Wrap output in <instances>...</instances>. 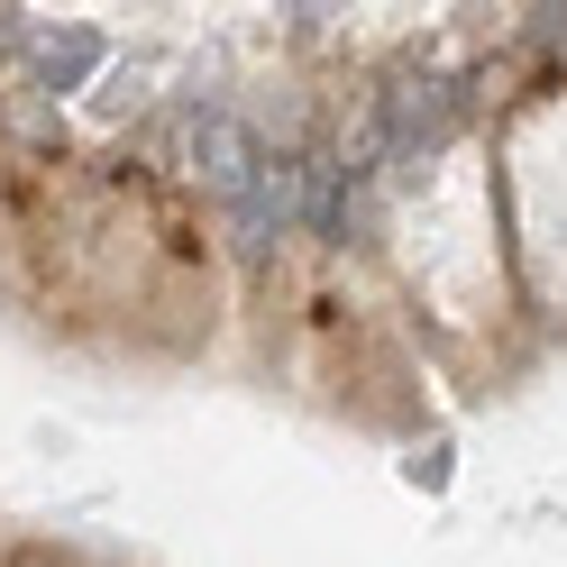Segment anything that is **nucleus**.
I'll list each match as a JSON object with an SVG mask.
<instances>
[{"label": "nucleus", "mask_w": 567, "mask_h": 567, "mask_svg": "<svg viewBox=\"0 0 567 567\" xmlns=\"http://www.w3.org/2000/svg\"><path fill=\"white\" fill-rule=\"evenodd\" d=\"M384 101V137H394V165H421V156H440L457 120H467V92H457L449 74H421V64H403L394 83L375 92Z\"/></svg>", "instance_id": "f257e3e1"}, {"label": "nucleus", "mask_w": 567, "mask_h": 567, "mask_svg": "<svg viewBox=\"0 0 567 567\" xmlns=\"http://www.w3.org/2000/svg\"><path fill=\"white\" fill-rule=\"evenodd\" d=\"M184 156H193V174L220 202H247V184L266 174V137L238 111H184Z\"/></svg>", "instance_id": "f03ea898"}, {"label": "nucleus", "mask_w": 567, "mask_h": 567, "mask_svg": "<svg viewBox=\"0 0 567 567\" xmlns=\"http://www.w3.org/2000/svg\"><path fill=\"white\" fill-rule=\"evenodd\" d=\"M28 64H38L47 92H74V83H92L101 38H92V28H64V38H38V47H28Z\"/></svg>", "instance_id": "7ed1b4c3"}, {"label": "nucleus", "mask_w": 567, "mask_h": 567, "mask_svg": "<svg viewBox=\"0 0 567 567\" xmlns=\"http://www.w3.org/2000/svg\"><path fill=\"white\" fill-rule=\"evenodd\" d=\"M522 19H530V28H522L530 47H567V10H558V0H549V10H522Z\"/></svg>", "instance_id": "20e7f679"}]
</instances>
